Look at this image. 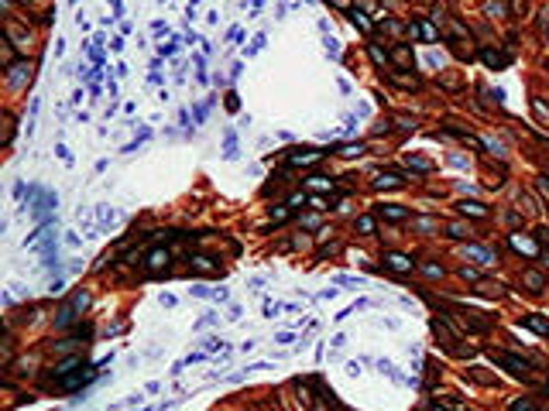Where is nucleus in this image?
I'll use <instances>...</instances> for the list:
<instances>
[{
	"instance_id": "nucleus-1",
	"label": "nucleus",
	"mask_w": 549,
	"mask_h": 411,
	"mask_svg": "<svg viewBox=\"0 0 549 411\" xmlns=\"http://www.w3.org/2000/svg\"><path fill=\"white\" fill-rule=\"evenodd\" d=\"M86 305H90V295H86V291H76V295L69 298L66 305L58 308V315H55V326H58V329H66V326H72V322H76V312H82Z\"/></svg>"
},
{
	"instance_id": "nucleus-2",
	"label": "nucleus",
	"mask_w": 549,
	"mask_h": 411,
	"mask_svg": "<svg viewBox=\"0 0 549 411\" xmlns=\"http://www.w3.org/2000/svg\"><path fill=\"white\" fill-rule=\"evenodd\" d=\"M491 360L494 363H501L508 374H515V377H522V380H529L532 377V367L525 363V360H518V356H512V353H501V350H491Z\"/></svg>"
},
{
	"instance_id": "nucleus-3",
	"label": "nucleus",
	"mask_w": 549,
	"mask_h": 411,
	"mask_svg": "<svg viewBox=\"0 0 549 411\" xmlns=\"http://www.w3.org/2000/svg\"><path fill=\"white\" fill-rule=\"evenodd\" d=\"M409 34H412V38L419 34L423 41H439V31H436V24H433V21H426V17L412 21V24H409Z\"/></svg>"
},
{
	"instance_id": "nucleus-4",
	"label": "nucleus",
	"mask_w": 549,
	"mask_h": 411,
	"mask_svg": "<svg viewBox=\"0 0 549 411\" xmlns=\"http://www.w3.org/2000/svg\"><path fill=\"white\" fill-rule=\"evenodd\" d=\"M385 267L395 274H409L412 271V257H405V254H385Z\"/></svg>"
},
{
	"instance_id": "nucleus-5",
	"label": "nucleus",
	"mask_w": 549,
	"mask_h": 411,
	"mask_svg": "<svg viewBox=\"0 0 549 411\" xmlns=\"http://www.w3.org/2000/svg\"><path fill=\"white\" fill-rule=\"evenodd\" d=\"M189 267H196L199 274H220V264H213V257H206V254H193Z\"/></svg>"
},
{
	"instance_id": "nucleus-6",
	"label": "nucleus",
	"mask_w": 549,
	"mask_h": 411,
	"mask_svg": "<svg viewBox=\"0 0 549 411\" xmlns=\"http://www.w3.org/2000/svg\"><path fill=\"white\" fill-rule=\"evenodd\" d=\"M144 264H148V271H151V274H161V271H168V250H161V247H158V250H151V254H148V261H144Z\"/></svg>"
},
{
	"instance_id": "nucleus-7",
	"label": "nucleus",
	"mask_w": 549,
	"mask_h": 411,
	"mask_svg": "<svg viewBox=\"0 0 549 411\" xmlns=\"http://www.w3.org/2000/svg\"><path fill=\"white\" fill-rule=\"evenodd\" d=\"M323 151L316 148H306V151H295V154H288V165H312V161H320Z\"/></svg>"
},
{
	"instance_id": "nucleus-8",
	"label": "nucleus",
	"mask_w": 549,
	"mask_h": 411,
	"mask_svg": "<svg viewBox=\"0 0 549 411\" xmlns=\"http://www.w3.org/2000/svg\"><path fill=\"white\" fill-rule=\"evenodd\" d=\"M467 257H470V261H477V264H484V267L498 261V254L488 250V247H467Z\"/></svg>"
},
{
	"instance_id": "nucleus-9",
	"label": "nucleus",
	"mask_w": 549,
	"mask_h": 411,
	"mask_svg": "<svg viewBox=\"0 0 549 411\" xmlns=\"http://www.w3.org/2000/svg\"><path fill=\"white\" fill-rule=\"evenodd\" d=\"M480 58H484V65H491V68H504V65H508V55H501L498 48H484Z\"/></svg>"
},
{
	"instance_id": "nucleus-10",
	"label": "nucleus",
	"mask_w": 549,
	"mask_h": 411,
	"mask_svg": "<svg viewBox=\"0 0 549 411\" xmlns=\"http://www.w3.org/2000/svg\"><path fill=\"white\" fill-rule=\"evenodd\" d=\"M522 285L529 288V291H542L546 288V274L542 271H525L522 274Z\"/></svg>"
},
{
	"instance_id": "nucleus-11",
	"label": "nucleus",
	"mask_w": 549,
	"mask_h": 411,
	"mask_svg": "<svg viewBox=\"0 0 549 411\" xmlns=\"http://www.w3.org/2000/svg\"><path fill=\"white\" fill-rule=\"evenodd\" d=\"M522 326L532 329V332H539V336H549V319H542V315H525Z\"/></svg>"
},
{
	"instance_id": "nucleus-12",
	"label": "nucleus",
	"mask_w": 549,
	"mask_h": 411,
	"mask_svg": "<svg viewBox=\"0 0 549 411\" xmlns=\"http://www.w3.org/2000/svg\"><path fill=\"white\" fill-rule=\"evenodd\" d=\"M377 213H381L385 219H391V223H402V219L409 216V209H405V206H395V202H391V206H381Z\"/></svg>"
},
{
	"instance_id": "nucleus-13",
	"label": "nucleus",
	"mask_w": 549,
	"mask_h": 411,
	"mask_svg": "<svg viewBox=\"0 0 549 411\" xmlns=\"http://www.w3.org/2000/svg\"><path fill=\"white\" fill-rule=\"evenodd\" d=\"M460 213H463V216H477V219H484L488 216V206H480V202H474V199H463V202H460Z\"/></svg>"
},
{
	"instance_id": "nucleus-14",
	"label": "nucleus",
	"mask_w": 549,
	"mask_h": 411,
	"mask_svg": "<svg viewBox=\"0 0 549 411\" xmlns=\"http://www.w3.org/2000/svg\"><path fill=\"white\" fill-rule=\"evenodd\" d=\"M76 367H82V356H79V353L69 356V360H62V363H55V377H69Z\"/></svg>"
},
{
	"instance_id": "nucleus-15",
	"label": "nucleus",
	"mask_w": 549,
	"mask_h": 411,
	"mask_svg": "<svg viewBox=\"0 0 549 411\" xmlns=\"http://www.w3.org/2000/svg\"><path fill=\"white\" fill-rule=\"evenodd\" d=\"M398 185H402V178L395 175V171H385V175L374 178V189H381V192H385V189H398Z\"/></svg>"
},
{
	"instance_id": "nucleus-16",
	"label": "nucleus",
	"mask_w": 549,
	"mask_h": 411,
	"mask_svg": "<svg viewBox=\"0 0 549 411\" xmlns=\"http://www.w3.org/2000/svg\"><path fill=\"white\" fill-rule=\"evenodd\" d=\"M86 380H90V374H86V370H79V374L62 377V384H58V387H62V391H76L79 384H86Z\"/></svg>"
},
{
	"instance_id": "nucleus-17",
	"label": "nucleus",
	"mask_w": 549,
	"mask_h": 411,
	"mask_svg": "<svg viewBox=\"0 0 549 411\" xmlns=\"http://www.w3.org/2000/svg\"><path fill=\"white\" fill-rule=\"evenodd\" d=\"M508 243H512L515 250H525V254H532V257L539 254V247H536V243H532V240H525V237H518V233H512V237H508Z\"/></svg>"
},
{
	"instance_id": "nucleus-18",
	"label": "nucleus",
	"mask_w": 549,
	"mask_h": 411,
	"mask_svg": "<svg viewBox=\"0 0 549 411\" xmlns=\"http://www.w3.org/2000/svg\"><path fill=\"white\" fill-rule=\"evenodd\" d=\"M309 189H316V192H333V178H326V175H312V178H309Z\"/></svg>"
},
{
	"instance_id": "nucleus-19",
	"label": "nucleus",
	"mask_w": 549,
	"mask_h": 411,
	"mask_svg": "<svg viewBox=\"0 0 549 411\" xmlns=\"http://www.w3.org/2000/svg\"><path fill=\"white\" fill-rule=\"evenodd\" d=\"M409 58H412V48H409V45H395V48H391V62L409 65Z\"/></svg>"
},
{
	"instance_id": "nucleus-20",
	"label": "nucleus",
	"mask_w": 549,
	"mask_h": 411,
	"mask_svg": "<svg viewBox=\"0 0 549 411\" xmlns=\"http://www.w3.org/2000/svg\"><path fill=\"white\" fill-rule=\"evenodd\" d=\"M354 230H357V233H364V237H367V233H374V216H357L354 219Z\"/></svg>"
},
{
	"instance_id": "nucleus-21",
	"label": "nucleus",
	"mask_w": 549,
	"mask_h": 411,
	"mask_svg": "<svg viewBox=\"0 0 549 411\" xmlns=\"http://www.w3.org/2000/svg\"><path fill=\"white\" fill-rule=\"evenodd\" d=\"M405 161H409V168H415V171H429V168H433V161L419 158V154H409V158H405Z\"/></svg>"
},
{
	"instance_id": "nucleus-22",
	"label": "nucleus",
	"mask_w": 549,
	"mask_h": 411,
	"mask_svg": "<svg viewBox=\"0 0 549 411\" xmlns=\"http://www.w3.org/2000/svg\"><path fill=\"white\" fill-rule=\"evenodd\" d=\"M350 21H354V24H357V28H361L364 34H371V21H367V17H364L361 11H350Z\"/></svg>"
},
{
	"instance_id": "nucleus-23",
	"label": "nucleus",
	"mask_w": 549,
	"mask_h": 411,
	"mask_svg": "<svg viewBox=\"0 0 549 411\" xmlns=\"http://www.w3.org/2000/svg\"><path fill=\"white\" fill-rule=\"evenodd\" d=\"M446 233H450V237H457V240H463L470 233V226H463V223H450V226H446Z\"/></svg>"
},
{
	"instance_id": "nucleus-24",
	"label": "nucleus",
	"mask_w": 549,
	"mask_h": 411,
	"mask_svg": "<svg viewBox=\"0 0 549 411\" xmlns=\"http://www.w3.org/2000/svg\"><path fill=\"white\" fill-rule=\"evenodd\" d=\"M288 209H292V206H278V209L271 206V223H285V219H288Z\"/></svg>"
},
{
	"instance_id": "nucleus-25",
	"label": "nucleus",
	"mask_w": 549,
	"mask_h": 411,
	"mask_svg": "<svg viewBox=\"0 0 549 411\" xmlns=\"http://www.w3.org/2000/svg\"><path fill=\"white\" fill-rule=\"evenodd\" d=\"M532 408H536V404H532L529 398H515L512 401V411H532Z\"/></svg>"
},
{
	"instance_id": "nucleus-26",
	"label": "nucleus",
	"mask_w": 549,
	"mask_h": 411,
	"mask_svg": "<svg viewBox=\"0 0 549 411\" xmlns=\"http://www.w3.org/2000/svg\"><path fill=\"white\" fill-rule=\"evenodd\" d=\"M361 151H364L361 144H343V148H340V154H343V158H354V154H361Z\"/></svg>"
},
{
	"instance_id": "nucleus-27",
	"label": "nucleus",
	"mask_w": 549,
	"mask_h": 411,
	"mask_svg": "<svg viewBox=\"0 0 549 411\" xmlns=\"http://www.w3.org/2000/svg\"><path fill=\"white\" fill-rule=\"evenodd\" d=\"M395 82H398V86H409V89H415V86H419V82H415V76H395Z\"/></svg>"
},
{
	"instance_id": "nucleus-28",
	"label": "nucleus",
	"mask_w": 549,
	"mask_h": 411,
	"mask_svg": "<svg viewBox=\"0 0 549 411\" xmlns=\"http://www.w3.org/2000/svg\"><path fill=\"white\" fill-rule=\"evenodd\" d=\"M306 202H309V199H306V195H302V192H295V195H292V199H288V206H292V209H302V206H306Z\"/></svg>"
},
{
	"instance_id": "nucleus-29",
	"label": "nucleus",
	"mask_w": 549,
	"mask_h": 411,
	"mask_svg": "<svg viewBox=\"0 0 549 411\" xmlns=\"http://www.w3.org/2000/svg\"><path fill=\"white\" fill-rule=\"evenodd\" d=\"M371 58H374L377 65H385V58H388V55H385V52H381L377 45H371Z\"/></svg>"
},
{
	"instance_id": "nucleus-30",
	"label": "nucleus",
	"mask_w": 549,
	"mask_h": 411,
	"mask_svg": "<svg viewBox=\"0 0 549 411\" xmlns=\"http://www.w3.org/2000/svg\"><path fill=\"white\" fill-rule=\"evenodd\" d=\"M532 106H536V113L542 117V120H549V106H546V103H542V100H536V103H532Z\"/></svg>"
},
{
	"instance_id": "nucleus-31",
	"label": "nucleus",
	"mask_w": 549,
	"mask_h": 411,
	"mask_svg": "<svg viewBox=\"0 0 549 411\" xmlns=\"http://www.w3.org/2000/svg\"><path fill=\"white\" fill-rule=\"evenodd\" d=\"M426 274H429V278H443V267H439V264H426Z\"/></svg>"
},
{
	"instance_id": "nucleus-32",
	"label": "nucleus",
	"mask_w": 549,
	"mask_h": 411,
	"mask_svg": "<svg viewBox=\"0 0 549 411\" xmlns=\"http://www.w3.org/2000/svg\"><path fill=\"white\" fill-rule=\"evenodd\" d=\"M484 11H488V14H504V7H501V4H494V0H488Z\"/></svg>"
},
{
	"instance_id": "nucleus-33",
	"label": "nucleus",
	"mask_w": 549,
	"mask_h": 411,
	"mask_svg": "<svg viewBox=\"0 0 549 411\" xmlns=\"http://www.w3.org/2000/svg\"><path fill=\"white\" fill-rule=\"evenodd\" d=\"M539 257H542V264H546V267H549V247H546V243L539 247Z\"/></svg>"
},
{
	"instance_id": "nucleus-34",
	"label": "nucleus",
	"mask_w": 549,
	"mask_h": 411,
	"mask_svg": "<svg viewBox=\"0 0 549 411\" xmlns=\"http://www.w3.org/2000/svg\"><path fill=\"white\" fill-rule=\"evenodd\" d=\"M512 11L518 14V11H525V0H512Z\"/></svg>"
},
{
	"instance_id": "nucleus-35",
	"label": "nucleus",
	"mask_w": 549,
	"mask_h": 411,
	"mask_svg": "<svg viewBox=\"0 0 549 411\" xmlns=\"http://www.w3.org/2000/svg\"><path fill=\"white\" fill-rule=\"evenodd\" d=\"M433 411H453V408H443V404H433Z\"/></svg>"
},
{
	"instance_id": "nucleus-36",
	"label": "nucleus",
	"mask_w": 549,
	"mask_h": 411,
	"mask_svg": "<svg viewBox=\"0 0 549 411\" xmlns=\"http://www.w3.org/2000/svg\"><path fill=\"white\" fill-rule=\"evenodd\" d=\"M546 394H549V380H546Z\"/></svg>"
}]
</instances>
